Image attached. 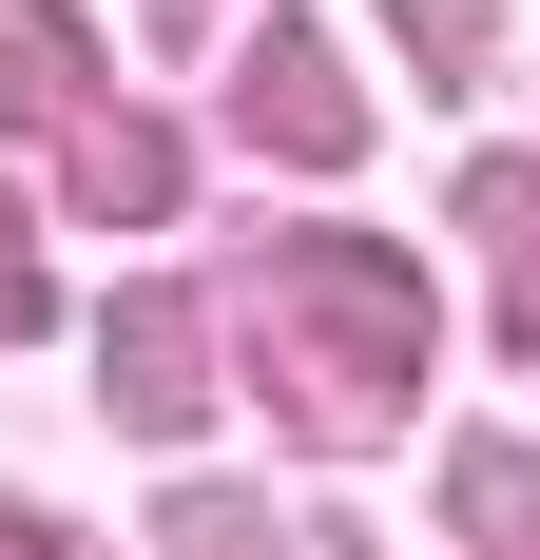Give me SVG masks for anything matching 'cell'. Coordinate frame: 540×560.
<instances>
[{"label": "cell", "mask_w": 540, "mask_h": 560, "mask_svg": "<svg viewBox=\"0 0 540 560\" xmlns=\"http://www.w3.org/2000/svg\"><path fill=\"white\" fill-rule=\"evenodd\" d=\"M58 78H78V39H58V20H39V0H0V97H20V116H39V97H58Z\"/></svg>", "instance_id": "6da1fadb"}, {"label": "cell", "mask_w": 540, "mask_h": 560, "mask_svg": "<svg viewBox=\"0 0 540 560\" xmlns=\"http://www.w3.org/2000/svg\"><path fill=\"white\" fill-rule=\"evenodd\" d=\"M20 310H39V271H20V213H0V329H20Z\"/></svg>", "instance_id": "7a4b0ae2"}]
</instances>
